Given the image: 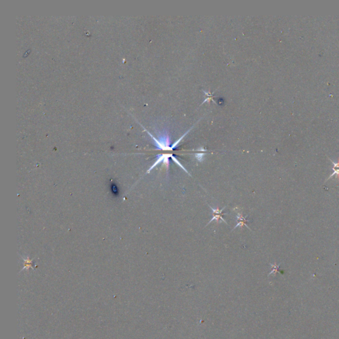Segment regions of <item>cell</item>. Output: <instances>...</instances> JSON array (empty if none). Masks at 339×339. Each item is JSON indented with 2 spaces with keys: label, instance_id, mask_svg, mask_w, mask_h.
<instances>
[{
  "label": "cell",
  "instance_id": "277c9868",
  "mask_svg": "<svg viewBox=\"0 0 339 339\" xmlns=\"http://www.w3.org/2000/svg\"><path fill=\"white\" fill-rule=\"evenodd\" d=\"M332 170H333V171H334V172H332V174L331 175V176H329V178L328 179H327V180L331 179V178L333 176H336V178H337V179H338V180L339 181V169H335V168H332Z\"/></svg>",
  "mask_w": 339,
  "mask_h": 339
},
{
  "label": "cell",
  "instance_id": "6da1fadb",
  "mask_svg": "<svg viewBox=\"0 0 339 339\" xmlns=\"http://www.w3.org/2000/svg\"><path fill=\"white\" fill-rule=\"evenodd\" d=\"M237 220H238V221H239V222H238V223H237V225L236 226H235V227L233 229V230H234L235 228H236V227H237V226H244V225L246 226L247 228L249 229L248 226L246 225V223L248 222V221H248V220H246V218L244 217L243 216L242 213H238L237 215Z\"/></svg>",
  "mask_w": 339,
  "mask_h": 339
},
{
  "label": "cell",
  "instance_id": "8992f818",
  "mask_svg": "<svg viewBox=\"0 0 339 339\" xmlns=\"http://www.w3.org/2000/svg\"><path fill=\"white\" fill-rule=\"evenodd\" d=\"M205 154V153H197L195 154V158H196V159L198 160V161L202 162L204 159Z\"/></svg>",
  "mask_w": 339,
  "mask_h": 339
},
{
  "label": "cell",
  "instance_id": "5b68a950",
  "mask_svg": "<svg viewBox=\"0 0 339 339\" xmlns=\"http://www.w3.org/2000/svg\"><path fill=\"white\" fill-rule=\"evenodd\" d=\"M209 207L211 209V210L213 211V214H219V215H223L222 214V212L224 210V209H225L226 207H224L223 209H219V208H217V209H213L212 207L209 206Z\"/></svg>",
  "mask_w": 339,
  "mask_h": 339
},
{
  "label": "cell",
  "instance_id": "3957f363",
  "mask_svg": "<svg viewBox=\"0 0 339 339\" xmlns=\"http://www.w3.org/2000/svg\"><path fill=\"white\" fill-rule=\"evenodd\" d=\"M170 158H171V159H172V160H173V161H174L175 163L177 164H178V166H179L181 168H182V169L183 170H184V171L186 172L187 174H188L189 175H190V174H189V172L186 170V169L184 167H183V166H182V164H181V163H180L179 161H178V159H176V158H175V157H174V156L173 155H172V156H171V157H170Z\"/></svg>",
  "mask_w": 339,
  "mask_h": 339
},
{
  "label": "cell",
  "instance_id": "52a82bcc",
  "mask_svg": "<svg viewBox=\"0 0 339 339\" xmlns=\"http://www.w3.org/2000/svg\"><path fill=\"white\" fill-rule=\"evenodd\" d=\"M331 162L332 163V164H333V168H339V159H338V162H333L332 160H331Z\"/></svg>",
  "mask_w": 339,
  "mask_h": 339
},
{
  "label": "cell",
  "instance_id": "7a4b0ae2",
  "mask_svg": "<svg viewBox=\"0 0 339 339\" xmlns=\"http://www.w3.org/2000/svg\"><path fill=\"white\" fill-rule=\"evenodd\" d=\"M219 219H221V220H222V221H223V222H225V223L227 224V223L226 222V221H225V219H224L222 217V215H219V214H213V217L212 218L211 220L210 221H209V222L207 223V225H208L210 223H211L213 221L215 220V221H217V222H218V221H219Z\"/></svg>",
  "mask_w": 339,
  "mask_h": 339
}]
</instances>
